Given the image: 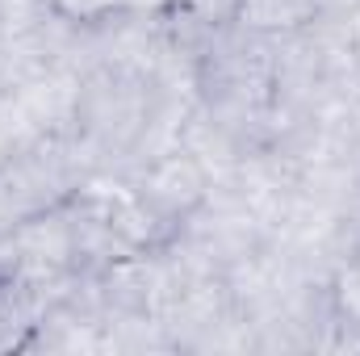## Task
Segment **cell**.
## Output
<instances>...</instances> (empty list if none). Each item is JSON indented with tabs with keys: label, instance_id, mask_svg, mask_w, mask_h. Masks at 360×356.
I'll return each mask as SVG.
<instances>
[{
	"label": "cell",
	"instance_id": "cell-1",
	"mask_svg": "<svg viewBox=\"0 0 360 356\" xmlns=\"http://www.w3.org/2000/svg\"><path fill=\"white\" fill-rule=\"evenodd\" d=\"M180 0H46V13L72 30H109L126 21L168 17Z\"/></svg>",
	"mask_w": 360,
	"mask_h": 356
},
{
	"label": "cell",
	"instance_id": "cell-2",
	"mask_svg": "<svg viewBox=\"0 0 360 356\" xmlns=\"http://www.w3.org/2000/svg\"><path fill=\"white\" fill-rule=\"evenodd\" d=\"M21 327H30V323H17V293H13V281L0 276V348H13Z\"/></svg>",
	"mask_w": 360,
	"mask_h": 356
}]
</instances>
